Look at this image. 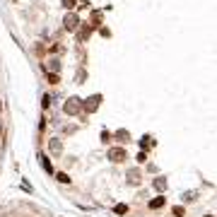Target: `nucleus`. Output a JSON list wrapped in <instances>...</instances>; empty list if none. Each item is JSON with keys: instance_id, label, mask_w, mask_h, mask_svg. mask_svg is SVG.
<instances>
[{"instance_id": "7ed1b4c3", "label": "nucleus", "mask_w": 217, "mask_h": 217, "mask_svg": "<svg viewBox=\"0 0 217 217\" xmlns=\"http://www.w3.org/2000/svg\"><path fill=\"white\" fill-rule=\"evenodd\" d=\"M164 205V198H154V200L150 203V208H162Z\"/></svg>"}, {"instance_id": "f03ea898", "label": "nucleus", "mask_w": 217, "mask_h": 217, "mask_svg": "<svg viewBox=\"0 0 217 217\" xmlns=\"http://www.w3.org/2000/svg\"><path fill=\"white\" fill-rule=\"evenodd\" d=\"M77 27V17L75 15H68L65 17V29H75Z\"/></svg>"}, {"instance_id": "20e7f679", "label": "nucleus", "mask_w": 217, "mask_h": 217, "mask_svg": "<svg viewBox=\"0 0 217 217\" xmlns=\"http://www.w3.org/2000/svg\"><path fill=\"white\" fill-rule=\"evenodd\" d=\"M116 212H118V215H125V212H128V208H125V205H116Z\"/></svg>"}, {"instance_id": "39448f33", "label": "nucleus", "mask_w": 217, "mask_h": 217, "mask_svg": "<svg viewBox=\"0 0 217 217\" xmlns=\"http://www.w3.org/2000/svg\"><path fill=\"white\" fill-rule=\"evenodd\" d=\"M58 181H60V184H68L70 178H68V174H58Z\"/></svg>"}, {"instance_id": "423d86ee", "label": "nucleus", "mask_w": 217, "mask_h": 217, "mask_svg": "<svg viewBox=\"0 0 217 217\" xmlns=\"http://www.w3.org/2000/svg\"><path fill=\"white\" fill-rule=\"evenodd\" d=\"M63 5L65 7H75V0H63Z\"/></svg>"}, {"instance_id": "f257e3e1", "label": "nucleus", "mask_w": 217, "mask_h": 217, "mask_svg": "<svg viewBox=\"0 0 217 217\" xmlns=\"http://www.w3.org/2000/svg\"><path fill=\"white\" fill-rule=\"evenodd\" d=\"M125 157V152L123 150H108V159H114V162H121Z\"/></svg>"}]
</instances>
